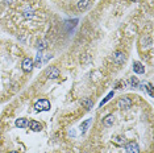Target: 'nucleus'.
<instances>
[{
  "label": "nucleus",
  "mask_w": 154,
  "mask_h": 153,
  "mask_svg": "<svg viewBox=\"0 0 154 153\" xmlns=\"http://www.w3.org/2000/svg\"><path fill=\"white\" fill-rule=\"evenodd\" d=\"M59 69L57 66H50V67H48L46 70H45V76H46L48 79H57L59 76Z\"/></svg>",
  "instance_id": "f257e3e1"
},
{
  "label": "nucleus",
  "mask_w": 154,
  "mask_h": 153,
  "mask_svg": "<svg viewBox=\"0 0 154 153\" xmlns=\"http://www.w3.org/2000/svg\"><path fill=\"white\" fill-rule=\"evenodd\" d=\"M36 111H49L50 110V102L48 99H40L34 104Z\"/></svg>",
  "instance_id": "f03ea898"
},
{
  "label": "nucleus",
  "mask_w": 154,
  "mask_h": 153,
  "mask_svg": "<svg viewBox=\"0 0 154 153\" xmlns=\"http://www.w3.org/2000/svg\"><path fill=\"white\" fill-rule=\"evenodd\" d=\"M112 58H113V62L116 65H122V64H125V61H127V55H125V53L124 52H120V50L115 52L113 55H112Z\"/></svg>",
  "instance_id": "7ed1b4c3"
},
{
  "label": "nucleus",
  "mask_w": 154,
  "mask_h": 153,
  "mask_svg": "<svg viewBox=\"0 0 154 153\" xmlns=\"http://www.w3.org/2000/svg\"><path fill=\"white\" fill-rule=\"evenodd\" d=\"M117 106H119V108H121V110H129L132 107V100H131V98H128V96H124V98L119 99Z\"/></svg>",
  "instance_id": "20e7f679"
},
{
  "label": "nucleus",
  "mask_w": 154,
  "mask_h": 153,
  "mask_svg": "<svg viewBox=\"0 0 154 153\" xmlns=\"http://www.w3.org/2000/svg\"><path fill=\"white\" fill-rule=\"evenodd\" d=\"M124 149H125V153H140V147L137 142H134V141L127 142Z\"/></svg>",
  "instance_id": "39448f33"
},
{
  "label": "nucleus",
  "mask_w": 154,
  "mask_h": 153,
  "mask_svg": "<svg viewBox=\"0 0 154 153\" xmlns=\"http://www.w3.org/2000/svg\"><path fill=\"white\" fill-rule=\"evenodd\" d=\"M21 67H23V70L25 71V73H30L33 70V67H34V62L32 58H29V57H26V58H24V61H23V64H21Z\"/></svg>",
  "instance_id": "423d86ee"
},
{
  "label": "nucleus",
  "mask_w": 154,
  "mask_h": 153,
  "mask_svg": "<svg viewBox=\"0 0 154 153\" xmlns=\"http://www.w3.org/2000/svg\"><path fill=\"white\" fill-rule=\"evenodd\" d=\"M133 71H134L136 74H143V73H145V66L138 61L133 62Z\"/></svg>",
  "instance_id": "0eeeda50"
},
{
  "label": "nucleus",
  "mask_w": 154,
  "mask_h": 153,
  "mask_svg": "<svg viewBox=\"0 0 154 153\" xmlns=\"http://www.w3.org/2000/svg\"><path fill=\"white\" fill-rule=\"evenodd\" d=\"M28 126H29V128L34 132H40L42 131V124L40 123V121H36V120H32L30 123H28Z\"/></svg>",
  "instance_id": "6e6552de"
},
{
  "label": "nucleus",
  "mask_w": 154,
  "mask_h": 153,
  "mask_svg": "<svg viewBox=\"0 0 154 153\" xmlns=\"http://www.w3.org/2000/svg\"><path fill=\"white\" fill-rule=\"evenodd\" d=\"M91 7V0H79L78 2V9L79 11H87Z\"/></svg>",
  "instance_id": "1a4fd4ad"
},
{
  "label": "nucleus",
  "mask_w": 154,
  "mask_h": 153,
  "mask_svg": "<svg viewBox=\"0 0 154 153\" xmlns=\"http://www.w3.org/2000/svg\"><path fill=\"white\" fill-rule=\"evenodd\" d=\"M113 123H115V116L113 115H107L106 117L103 119V126L104 127H111V126H113Z\"/></svg>",
  "instance_id": "9d476101"
},
{
  "label": "nucleus",
  "mask_w": 154,
  "mask_h": 153,
  "mask_svg": "<svg viewBox=\"0 0 154 153\" xmlns=\"http://www.w3.org/2000/svg\"><path fill=\"white\" fill-rule=\"evenodd\" d=\"M15 126L17 128H25V127H28V120L25 117H20V119H17L15 121Z\"/></svg>",
  "instance_id": "9b49d317"
},
{
  "label": "nucleus",
  "mask_w": 154,
  "mask_h": 153,
  "mask_svg": "<svg viewBox=\"0 0 154 153\" xmlns=\"http://www.w3.org/2000/svg\"><path fill=\"white\" fill-rule=\"evenodd\" d=\"M82 106L85 107L86 110H92L94 102H92V100H91L90 98H86V99H83V100H82Z\"/></svg>",
  "instance_id": "f8f14e48"
},
{
  "label": "nucleus",
  "mask_w": 154,
  "mask_h": 153,
  "mask_svg": "<svg viewBox=\"0 0 154 153\" xmlns=\"http://www.w3.org/2000/svg\"><path fill=\"white\" fill-rule=\"evenodd\" d=\"M91 123H92V119H87L86 121H83V123L80 124V131H82V133H86V131L88 130Z\"/></svg>",
  "instance_id": "ddd939ff"
},
{
  "label": "nucleus",
  "mask_w": 154,
  "mask_h": 153,
  "mask_svg": "<svg viewBox=\"0 0 154 153\" xmlns=\"http://www.w3.org/2000/svg\"><path fill=\"white\" fill-rule=\"evenodd\" d=\"M23 16L25 17V19H33L34 17V11L32 8H25L23 11Z\"/></svg>",
  "instance_id": "4468645a"
},
{
  "label": "nucleus",
  "mask_w": 154,
  "mask_h": 153,
  "mask_svg": "<svg viewBox=\"0 0 154 153\" xmlns=\"http://www.w3.org/2000/svg\"><path fill=\"white\" fill-rule=\"evenodd\" d=\"M46 46H48V40H38L37 44H36V48L38 49V52L44 50Z\"/></svg>",
  "instance_id": "2eb2a0df"
},
{
  "label": "nucleus",
  "mask_w": 154,
  "mask_h": 153,
  "mask_svg": "<svg viewBox=\"0 0 154 153\" xmlns=\"http://www.w3.org/2000/svg\"><path fill=\"white\" fill-rule=\"evenodd\" d=\"M138 83H140V81H138V78L137 76H131V79H129V85H131V87H138Z\"/></svg>",
  "instance_id": "dca6fc26"
},
{
  "label": "nucleus",
  "mask_w": 154,
  "mask_h": 153,
  "mask_svg": "<svg viewBox=\"0 0 154 153\" xmlns=\"http://www.w3.org/2000/svg\"><path fill=\"white\" fill-rule=\"evenodd\" d=\"M34 62V66H37V67H40V65L42 64V54H41V52H38L37 55H36V61Z\"/></svg>",
  "instance_id": "f3484780"
},
{
  "label": "nucleus",
  "mask_w": 154,
  "mask_h": 153,
  "mask_svg": "<svg viewBox=\"0 0 154 153\" xmlns=\"http://www.w3.org/2000/svg\"><path fill=\"white\" fill-rule=\"evenodd\" d=\"M113 95H115V91H111V92L106 96V98H104V99L100 102V107H103V104H106V103L108 102V100H111V99H112V96H113Z\"/></svg>",
  "instance_id": "a211bd4d"
},
{
  "label": "nucleus",
  "mask_w": 154,
  "mask_h": 153,
  "mask_svg": "<svg viewBox=\"0 0 154 153\" xmlns=\"http://www.w3.org/2000/svg\"><path fill=\"white\" fill-rule=\"evenodd\" d=\"M124 140L125 139L122 137V136H116V137H113V142L116 145H124Z\"/></svg>",
  "instance_id": "6ab92c4d"
},
{
  "label": "nucleus",
  "mask_w": 154,
  "mask_h": 153,
  "mask_svg": "<svg viewBox=\"0 0 154 153\" xmlns=\"http://www.w3.org/2000/svg\"><path fill=\"white\" fill-rule=\"evenodd\" d=\"M127 86V82L125 81H117L116 83H115V89H122Z\"/></svg>",
  "instance_id": "aec40b11"
},
{
  "label": "nucleus",
  "mask_w": 154,
  "mask_h": 153,
  "mask_svg": "<svg viewBox=\"0 0 154 153\" xmlns=\"http://www.w3.org/2000/svg\"><path fill=\"white\" fill-rule=\"evenodd\" d=\"M145 90H148L149 95H150V96H153V85H152V83H146Z\"/></svg>",
  "instance_id": "412c9836"
},
{
  "label": "nucleus",
  "mask_w": 154,
  "mask_h": 153,
  "mask_svg": "<svg viewBox=\"0 0 154 153\" xmlns=\"http://www.w3.org/2000/svg\"><path fill=\"white\" fill-rule=\"evenodd\" d=\"M5 2H7V3H13L15 0H5Z\"/></svg>",
  "instance_id": "4be33fe9"
},
{
  "label": "nucleus",
  "mask_w": 154,
  "mask_h": 153,
  "mask_svg": "<svg viewBox=\"0 0 154 153\" xmlns=\"http://www.w3.org/2000/svg\"><path fill=\"white\" fill-rule=\"evenodd\" d=\"M9 153H19V152H16V151H12V152H9Z\"/></svg>",
  "instance_id": "5701e85b"
},
{
  "label": "nucleus",
  "mask_w": 154,
  "mask_h": 153,
  "mask_svg": "<svg viewBox=\"0 0 154 153\" xmlns=\"http://www.w3.org/2000/svg\"><path fill=\"white\" fill-rule=\"evenodd\" d=\"M131 2H138V0H131Z\"/></svg>",
  "instance_id": "b1692460"
}]
</instances>
